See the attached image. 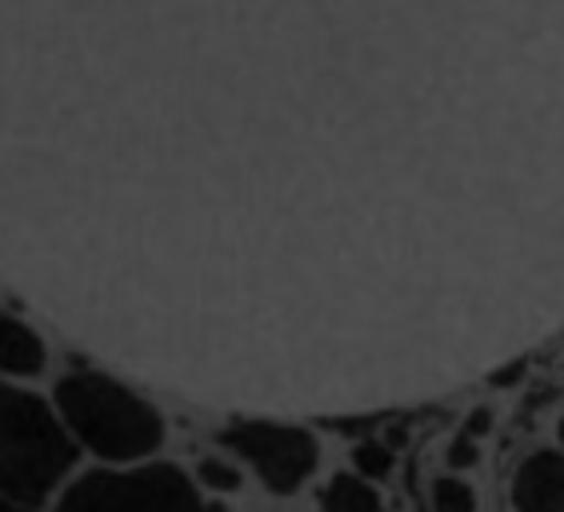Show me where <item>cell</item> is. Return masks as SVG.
I'll return each mask as SVG.
<instances>
[{
	"label": "cell",
	"instance_id": "obj_1",
	"mask_svg": "<svg viewBox=\"0 0 564 512\" xmlns=\"http://www.w3.org/2000/svg\"><path fill=\"white\" fill-rule=\"evenodd\" d=\"M56 421L68 440L93 457L129 465L164 445V416L152 401L132 393L109 372L76 369L56 384Z\"/></svg>",
	"mask_w": 564,
	"mask_h": 512
},
{
	"label": "cell",
	"instance_id": "obj_2",
	"mask_svg": "<svg viewBox=\"0 0 564 512\" xmlns=\"http://www.w3.org/2000/svg\"><path fill=\"white\" fill-rule=\"evenodd\" d=\"M76 445L41 396L0 377V501L41 504L73 469Z\"/></svg>",
	"mask_w": 564,
	"mask_h": 512
},
{
	"label": "cell",
	"instance_id": "obj_3",
	"mask_svg": "<svg viewBox=\"0 0 564 512\" xmlns=\"http://www.w3.org/2000/svg\"><path fill=\"white\" fill-rule=\"evenodd\" d=\"M56 512H208V504L196 480L173 465H137L73 480Z\"/></svg>",
	"mask_w": 564,
	"mask_h": 512
},
{
	"label": "cell",
	"instance_id": "obj_4",
	"mask_svg": "<svg viewBox=\"0 0 564 512\" xmlns=\"http://www.w3.org/2000/svg\"><path fill=\"white\" fill-rule=\"evenodd\" d=\"M220 445L257 472L269 492H296L313 480L321 465L316 436L301 425H276V421H232L220 428Z\"/></svg>",
	"mask_w": 564,
	"mask_h": 512
},
{
	"label": "cell",
	"instance_id": "obj_5",
	"mask_svg": "<svg viewBox=\"0 0 564 512\" xmlns=\"http://www.w3.org/2000/svg\"><path fill=\"white\" fill-rule=\"evenodd\" d=\"M512 509L517 512H564V453L536 448L512 472Z\"/></svg>",
	"mask_w": 564,
	"mask_h": 512
},
{
	"label": "cell",
	"instance_id": "obj_6",
	"mask_svg": "<svg viewBox=\"0 0 564 512\" xmlns=\"http://www.w3.org/2000/svg\"><path fill=\"white\" fill-rule=\"evenodd\" d=\"M48 364L41 333L17 316H0V377H41Z\"/></svg>",
	"mask_w": 564,
	"mask_h": 512
},
{
	"label": "cell",
	"instance_id": "obj_7",
	"mask_svg": "<svg viewBox=\"0 0 564 512\" xmlns=\"http://www.w3.org/2000/svg\"><path fill=\"white\" fill-rule=\"evenodd\" d=\"M321 504H325V512H389L369 480L345 477V472L328 480L325 501H321Z\"/></svg>",
	"mask_w": 564,
	"mask_h": 512
},
{
	"label": "cell",
	"instance_id": "obj_8",
	"mask_svg": "<svg viewBox=\"0 0 564 512\" xmlns=\"http://www.w3.org/2000/svg\"><path fill=\"white\" fill-rule=\"evenodd\" d=\"M489 425H492V413H473L465 421V428L456 433V440L448 445V465L453 469H473L480 460V440H485V433H489Z\"/></svg>",
	"mask_w": 564,
	"mask_h": 512
},
{
	"label": "cell",
	"instance_id": "obj_9",
	"mask_svg": "<svg viewBox=\"0 0 564 512\" xmlns=\"http://www.w3.org/2000/svg\"><path fill=\"white\" fill-rule=\"evenodd\" d=\"M433 512H477V489L460 480L456 472L433 480Z\"/></svg>",
	"mask_w": 564,
	"mask_h": 512
},
{
	"label": "cell",
	"instance_id": "obj_10",
	"mask_svg": "<svg viewBox=\"0 0 564 512\" xmlns=\"http://www.w3.org/2000/svg\"><path fill=\"white\" fill-rule=\"evenodd\" d=\"M352 460H357L360 480H380V477H389V469H392V453L384 445H377V440H365V445L352 453Z\"/></svg>",
	"mask_w": 564,
	"mask_h": 512
},
{
	"label": "cell",
	"instance_id": "obj_11",
	"mask_svg": "<svg viewBox=\"0 0 564 512\" xmlns=\"http://www.w3.org/2000/svg\"><path fill=\"white\" fill-rule=\"evenodd\" d=\"M200 480H205L208 489L232 492L240 484V472L232 469V465H220V460H205V465H200Z\"/></svg>",
	"mask_w": 564,
	"mask_h": 512
},
{
	"label": "cell",
	"instance_id": "obj_12",
	"mask_svg": "<svg viewBox=\"0 0 564 512\" xmlns=\"http://www.w3.org/2000/svg\"><path fill=\"white\" fill-rule=\"evenodd\" d=\"M0 512H24L21 504H12V501H0Z\"/></svg>",
	"mask_w": 564,
	"mask_h": 512
},
{
	"label": "cell",
	"instance_id": "obj_13",
	"mask_svg": "<svg viewBox=\"0 0 564 512\" xmlns=\"http://www.w3.org/2000/svg\"><path fill=\"white\" fill-rule=\"evenodd\" d=\"M556 433H561V445H564V416H561V425H556Z\"/></svg>",
	"mask_w": 564,
	"mask_h": 512
}]
</instances>
